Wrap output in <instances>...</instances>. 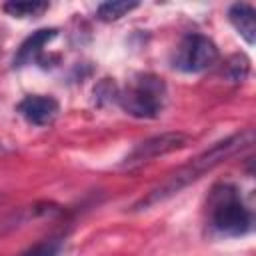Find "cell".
<instances>
[{"mask_svg":"<svg viewBox=\"0 0 256 256\" xmlns=\"http://www.w3.org/2000/svg\"><path fill=\"white\" fill-rule=\"evenodd\" d=\"M252 142H254V130H250V128L248 130H242V132H236V134H232V136L216 142L214 146H210L208 150H204L202 154H198L196 158H192L188 164H184L176 172H172L136 208H148V206H152L156 202H162V200L178 194L182 188H186L188 184L196 182L198 178H202L206 172H210L218 164L226 162L228 158H232L238 152H242L248 146H252Z\"/></svg>","mask_w":256,"mask_h":256,"instance_id":"obj_1","label":"cell"},{"mask_svg":"<svg viewBox=\"0 0 256 256\" xmlns=\"http://www.w3.org/2000/svg\"><path fill=\"white\" fill-rule=\"evenodd\" d=\"M210 224L222 236H244L252 230V214L232 184H218L208 200Z\"/></svg>","mask_w":256,"mask_h":256,"instance_id":"obj_2","label":"cell"},{"mask_svg":"<svg viewBox=\"0 0 256 256\" xmlns=\"http://www.w3.org/2000/svg\"><path fill=\"white\" fill-rule=\"evenodd\" d=\"M116 98L126 114L134 118H156L166 100V84L154 74H138Z\"/></svg>","mask_w":256,"mask_h":256,"instance_id":"obj_3","label":"cell"},{"mask_svg":"<svg viewBox=\"0 0 256 256\" xmlns=\"http://www.w3.org/2000/svg\"><path fill=\"white\" fill-rule=\"evenodd\" d=\"M218 56H220L218 48L208 36L188 34L178 44V48L174 52L172 66L182 72L196 74V72H204V70L212 68L218 62Z\"/></svg>","mask_w":256,"mask_h":256,"instance_id":"obj_4","label":"cell"},{"mask_svg":"<svg viewBox=\"0 0 256 256\" xmlns=\"http://www.w3.org/2000/svg\"><path fill=\"white\" fill-rule=\"evenodd\" d=\"M188 144V136L182 132H166V134H158L152 136L140 144L134 146V150L126 156V160L122 162V168H134L140 166L144 162H150L158 156L170 154L174 150H180Z\"/></svg>","mask_w":256,"mask_h":256,"instance_id":"obj_5","label":"cell"},{"mask_svg":"<svg viewBox=\"0 0 256 256\" xmlns=\"http://www.w3.org/2000/svg\"><path fill=\"white\" fill-rule=\"evenodd\" d=\"M18 112L34 126H46L58 116V102L52 96L32 94L18 104Z\"/></svg>","mask_w":256,"mask_h":256,"instance_id":"obj_6","label":"cell"},{"mask_svg":"<svg viewBox=\"0 0 256 256\" xmlns=\"http://www.w3.org/2000/svg\"><path fill=\"white\" fill-rule=\"evenodd\" d=\"M56 30L54 28H42V30H36L32 36H28L24 42H22V46L18 48V54H16V58H14V62L18 64V66H24V64H28V62H32V60H40L42 62V50H44V46L48 44V42H52L54 38H56Z\"/></svg>","mask_w":256,"mask_h":256,"instance_id":"obj_7","label":"cell"},{"mask_svg":"<svg viewBox=\"0 0 256 256\" xmlns=\"http://www.w3.org/2000/svg\"><path fill=\"white\" fill-rule=\"evenodd\" d=\"M228 20L248 44L256 42V12L250 4L244 2L232 4L228 10Z\"/></svg>","mask_w":256,"mask_h":256,"instance_id":"obj_8","label":"cell"},{"mask_svg":"<svg viewBox=\"0 0 256 256\" xmlns=\"http://www.w3.org/2000/svg\"><path fill=\"white\" fill-rule=\"evenodd\" d=\"M48 10V2L42 0H12L4 4V12L14 18H38Z\"/></svg>","mask_w":256,"mask_h":256,"instance_id":"obj_9","label":"cell"},{"mask_svg":"<svg viewBox=\"0 0 256 256\" xmlns=\"http://www.w3.org/2000/svg\"><path fill=\"white\" fill-rule=\"evenodd\" d=\"M134 8H138V2H126V0H112V2H104L98 6L96 16L104 22H114L120 20L122 16L130 14Z\"/></svg>","mask_w":256,"mask_h":256,"instance_id":"obj_10","label":"cell"},{"mask_svg":"<svg viewBox=\"0 0 256 256\" xmlns=\"http://www.w3.org/2000/svg\"><path fill=\"white\" fill-rule=\"evenodd\" d=\"M58 252H60V240L52 238V240H42L34 244L22 256H58Z\"/></svg>","mask_w":256,"mask_h":256,"instance_id":"obj_11","label":"cell"},{"mask_svg":"<svg viewBox=\"0 0 256 256\" xmlns=\"http://www.w3.org/2000/svg\"><path fill=\"white\" fill-rule=\"evenodd\" d=\"M240 60H242V56H234V58L228 62V72H230V78H232L234 82L242 80V78L246 76V72H248V60H244L242 64H240Z\"/></svg>","mask_w":256,"mask_h":256,"instance_id":"obj_12","label":"cell"},{"mask_svg":"<svg viewBox=\"0 0 256 256\" xmlns=\"http://www.w3.org/2000/svg\"><path fill=\"white\" fill-rule=\"evenodd\" d=\"M2 148H4V146H2V142H0V150H2Z\"/></svg>","mask_w":256,"mask_h":256,"instance_id":"obj_13","label":"cell"}]
</instances>
